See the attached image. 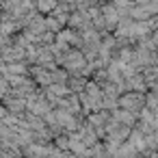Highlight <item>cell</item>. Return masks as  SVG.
<instances>
[{
    "mask_svg": "<svg viewBox=\"0 0 158 158\" xmlns=\"http://www.w3.org/2000/svg\"><path fill=\"white\" fill-rule=\"evenodd\" d=\"M145 106V95L143 93H134V91H128V93H121L117 98V108H123L128 113H141V108Z\"/></svg>",
    "mask_w": 158,
    "mask_h": 158,
    "instance_id": "6da1fadb",
    "label": "cell"
},
{
    "mask_svg": "<svg viewBox=\"0 0 158 158\" xmlns=\"http://www.w3.org/2000/svg\"><path fill=\"white\" fill-rule=\"evenodd\" d=\"M61 65L65 67V72H67V74L78 76V74H80V69L87 65V61H85V56H82V52H80V50H69V52L61 59Z\"/></svg>",
    "mask_w": 158,
    "mask_h": 158,
    "instance_id": "7a4b0ae2",
    "label": "cell"
},
{
    "mask_svg": "<svg viewBox=\"0 0 158 158\" xmlns=\"http://www.w3.org/2000/svg\"><path fill=\"white\" fill-rule=\"evenodd\" d=\"M110 117H113V121L115 123H119V126H126V128H134V123H136V119H134V115L132 113H128V110H123V108H115L113 113H110Z\"/></svg>",
    "mask_w": 158,
    "mask_h": 158,
    "instance_id": "3957f363",
    "label": "cell"
},
{
    "mask_svg": "<svg viewBox=\"0 0 158 158\" xmlns=\"http://www.w3.org/2000/svg\"><path fill=\"white\" fill-rule=\"evenodd\" d=\"M85 85H87V80L85 78H80V76H69V80H67V91L69 93H74V95H80L82 93V89H85Z\"/></svg>",
    "mask_w": 158,
    "mask_h": 158,
    "instance_id": "277c9868",
    "label": "cell"
},
{
    "mask_svg": "<svg viewBox=\"0 0 158 158\" xmlns=\"http://www.w3.org/2000/svg\"><path fill=\"white\" fill-rule=\"evenodd\" d=\"M33 74H35V80H37L41 87H50V85H52V78H50V72H48V69H44V67H35Z\"/></svg>",
    "mask_w": 158,
    "mask_h": 158,
    "instance_id": "5b68a950",
    "label": "cell"
},
{
    "mask_svg": "<svg viewBox=\"0 0 158 158\" xmlns=\"http://www.w3.org/2000/svg\"><path fill=\"white\" fill-rule=\"evenodd\" d=\"M50 78H52V85H67L69 74L65 69H52L50 72Z\"/></svg>",
    "mask_w": 158,
    "mask_h": 158,
    "instance_id": "8992f818",
    "label": "cell"
},
{
    "mask_svg": "<svg viewBox=\"0 0 158 158\" xmlns=\"http://www.w3.org/2000/svg\"><path fill=\"white\" fill-rule=\"evenodd\" d=\"M59 5V0H37V9L39 13H52Z\"/></svg>",
    "mask_w": 158,
    "mask_h": 158,
    "instance_id": "52a82bcc",
    "label": "cell"
},
{
    "mask_svg": "<svg viewBox=\"0 0 158 158\" xmlns=\"http://www.w3.org/2000/svg\"><path fill=\"white\" fill-rule=\"evenodd\" d=\"M145 108L158 117V95L156 93H147L145 95Z\"/></svg>",
    "mask_w": 158,
    "mask_h": 158,
    "instance_id": "ba28073f",
    "label": "cell"
},
{
    "mask_svg": "<svg viewBox=\"0 0 158 158\" xmlns=\"http://www.w3.org/2000/svg\"><path fill=\"white\" fill-rule=\"evenodd\" d=\"M44 20H46V31H48V33H54V35H56V33L63 31V26H61L52 15H50V18H44Z\"/></svg>",
    "mask_w": 158,
    "mask_h": 158,
    "instance_id": "9c48e42d",
    "label": "cell"
},
{
    "mask_svg": "<svg viewBox=\"0 0 158 158\" xmlns=\"http://www.w3.org/2000/svg\"><path fill=\"white\" fill-rule=\"evenodd\" d=\"M56 149L67 152V149H69V139H67V136H63V134H59V136H56Z\"/></svg>",
    "mask_w": 158,
    "mask_h": 158,
    "instance_id": "30bf717a",
    "label": "cell"
},
{
    "mask_svg": "<svg viewBox=\"0 0 158 158\" xmlns=\"http://www.w3.org/2000/svg\"><path fill=\"white\" fill-rule=\"evenodd\" d=\"M11 108H13V110H22V108H24V102H22V100H13V102H11Z\"/></svg>",
    "mask_w": 158,
    "mask_h": 158,
    "instance_id": "8fae6325",
    "label": "cell"
},
{
    "mask_svg": "<svg viewBox=\"0 0 158 158\" xmlns=\"http://www.w3.org/2000/svg\"><path fill=\"white\" fill-rule=\"evenodd\" d=\"M11 69H13V72H18V74H20V72L24 74V65H22V63H15V65H11Z\"/></svg>",
    "mask_w": 158,
    "mask_h": 158,
    "instance_id": "7c38bea8",
    "label": "cell"
},
{
    "mask_svg": "<svg viewBox=\"0 0 158 158\" xmlns=\"http://www.w3.org/2000/svg\"><path fill=\"white\" fill-rule=\"evenodd\" d=\"M59 158H76V156H74V154H72V152H63V154H61V156H59Z\"/></svg>",
    "mask_w": 158,
    "mask_h": 158,
    "instance_id": "4fadbf2b",
    "label": "cell"
},
{
    "mask_svg": "<svg viewBox=\"0 0 158 158\" xmlns=\"http://www.w3.org/2000/svg\"><path fill=\"white\" fill-rule=\"evenodd\" d=\"M13 28H15L13 24H7V26H2V31H7V33H9V31H13Z\"/></svg>",
    "mask_w": 158,
    "mask_h": 158,
    "instance_id": "5bb4252c",
    "label": "cell"
}]
</instances>
